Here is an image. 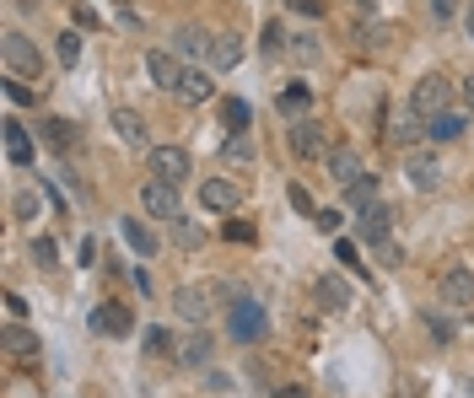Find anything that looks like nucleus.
Listing matches in <instances>:
<instances>
[{"instance_id": "obj_1", "label": "nucleus", "mask_w": 474, "mask_h": 398, "mask_svg": "<svg viewBox=\"0 0 474 398\" xmlns=\"http://www.w3.org/2000/svg\"><path fill=\"white\" fill-rule=\"evenodd\" d=\"M264 334H269V312H264L253 296H237V302H232V340H237V345H259Z\"/></svg>"}, {"instance_id": "obj_2", "label": "nucleus", "mask_w": 474, "mask_h": 398, "mask_svg": "<svg viewBox=\"0 0 474 398\" xmlns=\"http://www.w3.org/2000/svg\"><path fill=\"white\" fill-rule=\"evenodd\" d=\"M199 205H206L211 216H232L243 205V188L232 178H211V183H199Z\"/></svg>"}, {"instance_id": "obj_3", "label": "nucleus", "mask_w": 474, "mask_h": 398, "mask_svg": "<svg viewBox=\"0 0 474 398\" xmlns=\"http://www.w3.org/2000/svg\"><path fill=\"white\" fill-rule=\"evenodd\" d=\"M447 97H453V87H447L442 76H421V81H416L410 108H416L421 119H437V113H447Z\"/></svg>"}, {"instance_id": "obj_4", "label": "nucleus", "mask_w": 474, "mask_h": 398, "mask_svg": "<svg viewBox=\"0 0 474 398\" xmlns=\"http://www.w3.org/2000/svg\"><path fill=\"white\" fill-rule=\"evenodd\" d=\"M0 54H6V71H12V76H43V54H38L22 33H12Z\"/></svg>"}, {"instance_id": "obj_5", "label": "nucleus", "mask_w": 474, "mask_h": 398, "mask_svg": "<svg viewBox=\"0 0 474 398\" xmlns=\"http://www.w3.org/2000/svg\"><path fill=\"white\" fill-rule=\"evenodd\" d=\"M437 296L447 302V307H474V275L463 270V264H453V270H442V280H437Z\"/></svg>"}, {"instance_id": "obj_6", "label": "nucleus", "mask_w": 474, "mask_h": 398, "mask_svg": "<svg viewBox=\"0 0 474 398\" xmlns=\"http://www.w3.org/2000/svg\"><path fill=\"white\" fill-rule=\"evenodd\" d=\"M141 205H146V216H157V221H178V216H183V210H178V188L162 183V178H152V183L141 188Z\"/></svg>"}, {"instance_id": "obj_7", "label": "nucleus", "mask_w": 474, "mask_h": 398, "mask_svg": "<svg viewBox=\"0 0 474 398\" xmlns=\"http://www.w3.org/2000/svg\"><path fill=\"white\" fill-rule=\"evenodd\" d=\"M152 172H157L162 183H173V188H178V183L194 172V162H189V151H183V146H157V151H152Z\"/></svg>"}, {"instance_id": "obj_8", "label": "nucleus", "mask_w": 474, "mask_h": 398, "mask_svg": "<svg viewBox=\"0 0 474 398\" xmlns=\"http://www.w3.org/2000/svg\"><path fill=\"white\" fill-rule=\"evenodd\" d=\"M92 328H97V334H113V340H124L129 328H135V312H129L124 302H103V307H92Z\"/></svg>"}, {"instance_id": "obj_9", "label": "nucleus", "mask_w": 474, "mask_h": 398, "mask_svg": "<svg viewBox=\"0 0 474 398\" xmlns=\"http://www.w3.org/2000/svg\"><path fill=\"white\" fill-rule=\"evenodd\" d=\"M404 178L431 194V188H442V162L431 151H410V157H404Z\"/></svg>"}, {"instance_id": "obj_10", "label": "nucleus", "mask_w": 474, "mask_h": 398, "mask_svg": "<svg viewBox=\"0 0 474 398\" xmlns=\"http://www.w3.org/2000/svg\"><path fill=\"white\" fill-rule=\"evenodd\" d=\"M119 237L129 242L135 258H157V237H152V226L141 216H119Z\"/></svg>"}, {"instance_id": "obj_11", "label": "nucleus", "mask_w": 474, "mask_h": 398, "mask_svg": "<svg viewBox=\"0 0 474 398\" xmlns=\"http://www.w3.org/2000/svg\"><path fill=\"white\" fill-rule=\"evenodd\" d=\"M146 71H152V81H157L162 92H178V81H183V65H178V54H167V49H152V54H146Z\"/></svg>"}, {"instance_id": "obj_12", "label": "nucleus", "mask_w": 474, "mask_h": 398, "mask_svg": "<svg viewBox=\"0 0 474 398\" xmlns=\"http://www.w3.org/2000/svg\"><path fill=\"white\" fill-rule=\"evenodd\" d=\"M383 124H388V141H399V146H416V141L426 135V119H421L416 108H410V113H393V119L383 113Z\"/></svg>"}, {"instance_id": "obj_13", "label": "nucleus", "mask_w": 474, "mask_h": 398, "mask_svg": "<svg viewBox=\"0 0 474 398\" xmlns=\"http://www.w3.org/2000/svg\"><path fill=\"white\" fill-rule=\"evenodd\" d=\"M291 151L297 157H323V124L318 119H297L291 124Z\"/></svg>"}, {"instance_id": "obj_14", "label": "nucleus", "mask_w": 474, "mask_h": 398, "mask_svg": "<svg viewBox=\"0 0 474 398\" xmlns=\"http://www.w3.org/2000/svg\"><path fill=\"white\" fill-rule=\"evenodd\" d=\"M173 307H178V318H183V323H206V318H211V291L183 286V291L173 296Z\"/></svg>"}, {"instance_id": "obj_15", "label": "nucleus", "mask_w": 474, "mask_h": 398, "mask_svg": "<svg viewBox=\"0 0 474 398\" xmlns=\"http://www.w3.org/2000/svg\"><path fill=\"white\" fill-rule=\"evenodd\" d=\"M361 221H356V232L367 237V242H388V232H393V216H388V205H367V210H356Z\"/></svg>"}, {"instance_id": "obj_16", "label": "nucleus", "mask_w": 474, "mask_h": 398, "mask_svg": "<svg viewBox=\"0 0 474 398\" xmlns=\"http://www.w3.org/2000/svg\"><path fill=\"white\" fill-rule=\"evenodd\" d=\"M329 178L340 183V194H346V188L361 178V157H356V151H346V146H340V151H329Z\"/></svg>"}, {"instance_id": "obj_17", "label": "nucleus", "mask_w": 474, "mask_h": 398, "mask_svg": "<svg viewBox=\"0 0 474 398\" xmlns=\"http://www.w3.org/2000/svg\"><path fill=\"white\" fill-rule=\"evenodd\" d=\"M113 135H119L124 146H146V124H141V113H135V108H113Z\"/></svg>"}, {"instance_id": "obj_18", "label": "nucleus", "mask_w": 474, "mask_h": 398, "mask_svg": "<svg viewBox=\"0 0 474 398\" xmlns=\"http://www.w3.org/2000/svg\"><path fill=\"white\" fill-rule=\"evenodd\" d=\"M6 162H12V167H27V162H33V141H27V129H22L17 119L6 124Z\"/></svg>"}, {"instance_id": "obj_19", "label": "nucleus", "mask_w": 474, "mask_h": 398, "mask_svg": "<svg viewBox=\"0 0 474 398\" xmlns=\"http://www.w3.org/2000/svg\"><path fill=\"white\" fill-rule=\"evenodd\" d=\"M463 129H469V119H463V113H453V108H447V113H437V119H426V135H431V141H458Z\"/></svg>"}, {"instance_id": "obj_20", "label": "nucleus", "mask_w": 474, "mask_h": 398, "mask_svg": "<svg viewBox=\"0 0 474 398\" xmlns=\"http://www.w3.org/2000/svg\"><path fill=\"white\" fill-rule=\"evenodd\" d=\"M173 97H178V103H206V97H211V71H183V81H178Z\"/></svg>"}, {"instance_id": "obj_21", "label": "nucleus", "mask_w": 474, "mask_h": 398, "mask_svg": "<svg viewBox=\"0 0 474 398\" xmlns=\"http://www.w3.org/2000/svg\"><path fill=\"white\" fill-rule=\"evenodd\" d=\"M318 302H323L329 312H340V307H351V286H346L340 275H323V280H318Z\"/></svg>"}, {"instance_id": "obj_22", "label": "nucleus", "mask_w": 474, "mask_h": 398, "mask_svg": "<svg viewBox=\"0 0 474 398\" xmlns=\"http://www.w3.org/2000/svg\"><path fill=\"white\" fill-rule=\"evenodd\" d=\"M243 59V38H232V33H221L216 43H211V65L216 71H232V65Z\"/></svg>"}, {"instance_id": "obj_23", "label": "nucleus", "mask_w": 474, "mask_h": 398, "mask_svg": "<svg viewBox=\"0 0 474 398\" xmlns=\"http://www.w3.org/2000/svg\"><path fill=\"white\" fill-rule=\"evenodd\" d=\"M221 162H227V167H253V135H248V129L221 146Z\"/></svg>"}, {"instance_id": "obj_24", "label": "nucleus", "mask_w": 474, "mask_h": 398, "mask_svg": "<svg viewBox=\"0 0 474 398\" xmlns=\"http://www.w3.org/2000/svg\"><path fill=\"white\" fill-rule=\"evenodd\" d=\"M346 205H351V210H367V205H377V178H372V172H361V178L346 188Z\"/></svg>"}, {"instance_id": "obj_25", "label": "nucleus", "mask_w": 474, "mask_h": 398, "mask_svg": "<svg viewBox=\"0 0 474 398\" xmlns=\"http://www.w3.org/2000/svg\"><path fill=\"white\" fill-rule=\"evenodd\" d=\"M221 119H227V129H232V135H243V129L253 124V108H248L243 97H227V103H221Z\"/></svg>"}, {"instance_id": "obj_26", "label": "nucleus", "mask_w": 474, "mask_h": 398, "mask_svg": "<svg viewBox=\"0 0 474 398\" xmlns=\"http://www.w3.org/2000/svg\"><path fill=\"white\" fill-rule=\"evenodd\" d=\"M178 361H183V366H211V340H206V334H194V340H183Z\"/></svg>"}, {"instance_id": "obj_27", "label": "nucleus", "mask_w": 474, "mask_h": 398, "mask_svg": "<svg viewBox=\"0 0 474 398\" xmlns=\"http://www.w3.org/2000/svg\"><path fill=\"white\" fill-rule=\"evenodd\" d=\"M307 103H313V92H307L302 81H291V87L281 92V113H286V119H297V113H307Z\"/></svg>"}, {"instance_id": "obj_28", "label": "nucleus", "mask_w": 474, "mask_h": 398, "mask_svg": "<svg viewBox=\"0 0 474 398\" xmlns=\"http://www.w3.org/2000/svg\"><path fill=\"white\" fill-rule=\"evenodd\" d=\"M43 141H49L54 151H71V146H76V129L65 124V119H49V124H43Z\"/></svg>"}, {"instance_id": "obj_29", "label": "nucleus", "mask_w": 474, "mask_h": 398, "mask_svg": "<svg viewBox=\"0 0 474 398\" xmlns=\"http://www.w3.org/2000/svg\"><path fill=\"white\" fill-rule=\"evenodd\" d=\"M6 350H12V356H33V350H38V334H27L22 323H12V328H6Z\"/></svg>"}, {"instance_id": "obj_30", "label": "nucleus", "mask_w": 474, "mask_h": 398, "mask_svg": "<svg viewBox=\"0 0 474 398\" xmlns=\"http://www.w3.org/2000/svg\"><path fill=\"white\" fill-rule=\"evenodd\" d=\"M167 226H173V237H178V248H199V242H206V232H199L194 221H183V216H178V221H167Z\"/></svg>"}, {"instance_id": "obj_31", "label": "nucleus", "mask_w": 474, "mask_h": 398, "mask_svg": "<svg viewBox=\"0 0 474 398\" xmlns=\"http://www.w3.org/2000/svg\"><path fill=\"white\" fill-rule=\"evenodd\" d=\"M173 334H167V328H146V356H173Z\"/></svg>"}, {"instance_id": "obj_32", "label": "nucleus", "mask_w": 474, "mask_h": 398, "mask_svg": "<svg viewBox=\"0 0 474 398\" xmlns=\"http://www.w3.org/2000/svg\"><path fill=\"white\" fill-rule=\"evenodd\" d=\"M426 334H431L437 345H453V323H447L442 312H426Z\"/></svg>"}, {"instance_id": "obj_33", "label": "nucleus", "mask_w": 474, "mask_h": 398, "mask_svg": "<svg viewBox=\"0 0 474 398\" xmlns=\"http://www.w3.org/2000/svg\"><path fill=\"white\" fill-rule=\"evenodd\" d=\"M178 49H183V54H211V38L194 33V27H183V33H178Z\"/></svg>"}, {"instance_id": "obj_34", "label": "nucleus", "mask_w": 474, "mask_h": 398, "mask_svg": "<svg viewBox=\"0 0 474 398\" xmlns=\"http://www.w3.org/2000/svg\"><path fill=\"white\" fill-rule=\"evenodd\" d=\"M291 54H297L302 65H313V59H318V38H313V33H297V38H291Z\"/></svg>"}, {"instance_id": "obj_35", "label": "nucleus", "mask_w": 474, "mask_h": 398, "mask_svg": "<svg viewBox=\"0 0 474 398\" xmlns=\"http://www.w3.org/2000/svg\"><path fill=\"white\" fill-rule=\"evenodd\" d=\"M82 59V33H65L59 38V65H76Z\"/></svg>"}, {"instance_id": "obj_36", "label": "nucleus", "mask_w": 474, "mask_h": 398, "mask_svg": "<svg viewBox=\"0 0 474 398\" xmlns=\"http://www.w3.org/2000/svg\"><path fill=\"white\" fill-rule=\"evenodd\" d=\"M6 97H12L17 108H27V103H38V92H33V87H22L17 76H6Z\"/></svg>"}, {"instance_id": "obj_37", "label": "nucleus", "mask_w": 474, "mask_h": 398, "mask_svg": "<svg viewBox=\"0 0 474 398\" xmlns=\"http://www.w3.org/2000/svg\"><path fill=\"white\" fill-rule=\"evenodd\" d=\"M286 49V33H281V22H269L264 27V54H281Z\"/></svg>"}, {"instance_id": "obj_38", "label": "nucleus", "mask_w": 474, "mask_h": 398, "mask_svg": "<svg viewBox=\"0 0 474 398\" xmlns=\"http://www.w3.org/2000/svg\"><path fill=\"white\" fill-rule=\"evenodd\" d=\"M286 194H291V205H297V210H302V216H318V210H313V194H307V188H302V183H291V188H286Z\"/></svg>"}, {"instance_id": "obj_39", "label": "nucleus", "mask_w": 474, "mask_h": 398, "mask_svg": "<svg viewBox=\"0 0 474 398\" xmlns=\"http://www.w3.org/2000/svg\"><path fill=\"white\" fill-rule=\"evenodd\" d=\"M334 258H340L346 270H356V275H361V258H356V248H351V242H334Z\"/></svg>"}, {"instance_id": "obj_40", "label": "nucleus", "mask_w": 474, "mask_h": 398, "mask_svg": "<svg viewBox=\"0 0 474 398\" xmlns=\"http://www.w3.org/2000/svg\"><path fill=\"white\" fill-rule=\"evenodd\" d=\"M33 258L49 270V264H54V237H38V242H33Z\"/></svg>"}, {"instance_id": "obj_41", "label": "nucleus", "mask_w": 474, "mask_h": 398, "mask_svg": "<svg viewBox=\"0 0 474 398\" xmlns=\"http://www.w3.org/2000/svg\"><path fill=\"white\" fill-rule=\"evenodd\" d=\"M361 38H367V49H383L393 33H388V27H361Z\"/></svg>"}, {"instance_id": "obj_42", "label": "nucleus", "mask_w": 474, "mask_h": 398, "mask_svg": "<svg viewBox=\"0 0 474 398\" xmlns=\"http://www.w3.org/2000/svg\"><path fill=\"white\" fill-rule=\"evenodd\" d=\"M227 237H232V242H253V226H248V221H227Z\"/></svg>"}, {"instance_id": "obj_43", "label": "nucleus", "mask_w": 474, "mask_h": 398, "mask_svg": "<svg viewBox=\"0 0 474 398\" xmlns=\"http://www.w3.org/2000/svg\"><path fill=\"white\" fill-rule=\"evenodd\" d=\"M313 221H318V226H323V232H340V210H318V216H313Z\"/></svg>"}, {"instance_id": "obj_44", "label": "nucleus", "mask_w": 474, "mask_h": 398, "mask_svg": "<svg viewBox=\"0 0 474 398\" xmlns=\"http://www.w3.org/2000/svg\"><path fill=\"white\" fill-rule=\"evenodd\" d=\"M453 11H458V0H431V17H442V22H447Z\"/></svg>"}, {"instance_id": "obj_45", "label": "nucleus", "mask_w": 474, "mask_h": 398, "mask_svg": "<svg viewBox=\"0 0 474 398\" xmlns=\"http://www.w3.org/2000/svg\"><path fill=\"white\" fill-rule=\"evenodd\" d=\"M38 210V194H17V216H33Z\"/></svg>"}, {"instance_id": "obj_46", "label": "nucleus", "mask_w": 474, "mask_h": 398, "mask_svg": "<svg viewBox=\"0 0 474 398\" xmlns=\"http://www.w3.org/2000/svg\"><path fill=\"white\" fill-rule=\"evenodd\" d=\"M276 398H307V387H276Z\"/></svg>"}, {"instance_id": "obj_47", "label": "nucleus", "mask_w": 474, "mask_h": 398, "mask_svg": "<svg viewBox=\"0 0 474 398\" xmlns=\"http://www.w3.org/2000/svg\"><path fill=\"white\" fill-rule=\"evenodd\" d=\"M458 92H463V103H469V108H474V76H469V81H463V87H458Z\"/></svg>"}, {"instance_id": "obj_48", "label": "nucleus", "mask_w": 474, "mask_h": 398, "mask_svg": "<svg viewBox=\"0 0 474 398\" xmlns=\"http://www.w3.org/2000/svg\"><path fill=\"white\" fill-rule=\"evenodd\" d=\"M469 43H474V6H469Z\"/></svg>"}, {"instance_id": "obj_49", "label": "nucleus", "mask_w": 474, "mask_h": 398, "mask_svg": "<svg viewBox=\"0 0 474 398\" xmlns=\"http://www.w3.org/2000/svg\"><path fill=\"white\" fill-rule=\"evenodd\" d=\"M356 6H372V0H356Z\"/></svg>"}]
</instances>
